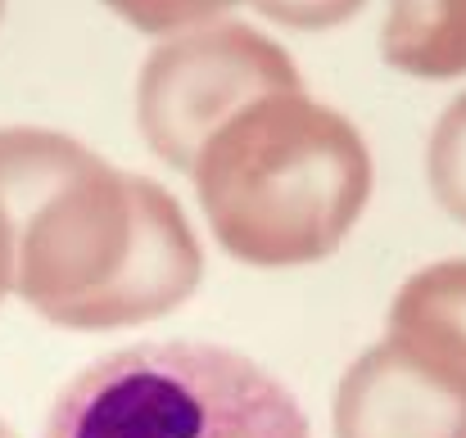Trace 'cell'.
I'll use <instances>...</instances> for the list:
<instances>
[{
    "mask_svg": "<svg viewBox=\"0 0 466 438\" xmlns=\"http://www.w3.org/2000/svg\"><path fill=\"white\" fill-rule=\"evenodd\" d=\"M277 91H299L290 55L245 23H208L150 50L137 86V118L146 145L167 167L190 172L227 118Z\"/></svg>",
    "mask_w": 466,
    "mask_h": 438,
    "instance_id": "obj_4",
    "label": "cell"
},
{
    "mask_svg": "<svg viewBox=\"0 0 466 438\" xmlns=\"http://www.w3.org/2000/svg\"><path fill=\"white\" fill-rule=\"evenodd\" d=\"M335 438H466V380L385 339L335 389Z\"/></svg>",
    "mask_w": 466,
    "mask_h": 438,
    "instance_id": "obj_5",
    "label": "cell"
},
{
    "mask_svg": "<svg viewBox=\"0 0 466 438\" xmlns=\"http://www.w3.org/2000/svg\"><path fill=\"white\" fill-rule=\"evenodd\" d=\"M204 254L181 204L150 176L82 154L18 231L14 290L64 330H123L177 312Z\"/></svg>",
    "mask_w": 466,
    "mask_h": 438,
    "instance_id": "obj_1",
    "label": "cell"
},
{
    "mask_svg": "<svg viewBox=\"0 0 466 438\" xmlns=\"http://www.w3.org/2000/svg\"><path fill=\"white\" fill-rule=\"evenodd\" d=\"M118 18H127L141 32H181V27H199L204 18L240 5V0H105Z\"/></svg>",
    "mask_w": 466,
    "mask_h": 438,
    "instance_id": "obj_9",
    "label": "cell"
},
{
    "mask_svg": "<svg viewBox=\"0 0 466 438\" xmlns=\"http://www.w3.org/2000/svg\"><path fill=\"white\" fill-rule=\"evenodd\" d=\"M380 55L421 82L466 77V0H390Z\"/></svg>",
    "mask_w": 466,
    "mask_h": 438,
    "instance_id": "obj_7",
    "label": "cell"
},
{
    "mask_svg": "<svg viewBox=\"0 0 466 438\" xmlns=\"http://www.w3.org/2000/svg\"><path fill=\"white\" fill-rule=\"evenodd\" d=\"M268 18H277V23H286V27H335V23H344V18H353L367 0H254Z\"/></svg>",
    "mask_w": 466,
    "mask_h": 438,
    "instance_id": "obj_10",
    "label": "cell"
},
{
    "mask_svg": "<svg viewBox=\"0 0 466 438\" xmlns=\"http://www.w3.org/2000/svg\"><path fill=\"white\" fill-rule=\"evenodd\" d=\"M190 172L218 244L249 267L330 258L371 199L358 127L304 91L245 105L204 141Z\"/></svg>",
    "mask_w": 466,
    "mask_h": 438,
    "instance_id": "obj_2",
    "label": "cell"
},
{
    "mask_svg": "<svg viewBox=\"0 0 466 438\" xmlns=\"http://www.w3.org/2000/svg\"><path fill=\"white\" fill-rule=\"evenodd\" d=\"M431 185L435 199L466 226V95L449 105L431 136Z\"/></svg>",
    "mask_w": 466,
    "mask_h": 438,
    "instance_id": "obj_8",
    "label": "cell"
},
{
    "mask_svg": "<svg viewBox=\"0 0 466 438\" xmlns=\"http://www.w3.org/2000/svg\"><path fill=\"white\" fill-rule=\"evenodd\" d=\"M41 438H312L295 393L222 343H132L64 384Z\"/></svg>",
    "mask_w": 466,
    "mask_h": 438,
    "instance_id": "obj_3",
    "label": "cell"
},
{
    "mask_svg": "<svg viewBox=\"0 0 466 438\" xmlns=\"http://www.w3.org/2000/svg\"><path fill=\"white\" fill-rule=\"evenodd\" d=\"M0 438H14V434H9V425H5V421H0Z\"/></svg>",
    "mask_w": 466,
    "mask_h": 438,
    "instance_id": "obj_11",
    "label": "cell"
},
{
    "mask_svg": "<svg viewBox=\"0 0 466 438\" xmlns=\"http://www.w3.org/2000/svg\"><path fill=\"white\" fill-rule=\"evenodd\" d=\"M390 339L466 380V258H444L403 281L390 307Z\"/></svg>",
    "mask_w": 466,
    "mask_h": 438,
    "instance_id": "obj_6",
    "label": "cell"
},
{
    "mask_svg": "<svg viewBox=\"0 0 466 438\" xmlns=\"http://www.w3.org/2000/svg\"><path fill=\"white\" fill-rule=\"evenodd\" d=\"M0 9H5V0H0Z\"/></svg>",
    "mask_w": 466,
    "mask_h": 438,
    "instance_id": "obj_12",
    "label": "cell"
}]
</instances>
